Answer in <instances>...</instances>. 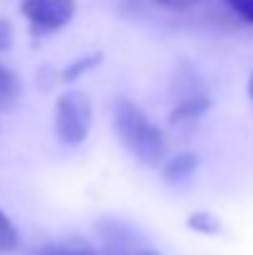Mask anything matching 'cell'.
<instances>
[{
    "label": "cell",
    "mask_w": 253,
    "mask_h": 255,
    "mask_svg": "<svg viewBox=\"0 0 253 255\" xmlns=\"http://www.w3.org/2000/svg\"><path fill=\"white\" fill-rule=\"evenodd\" d=\"M246 92H249V99L253 102V72H251V77H249V85H246Z\"/></svg>",
    "instance_id": "cell-15"
},
{
    "label": "cell",
    "mask_w": 253,
    "mask_h": 255,
    "mask_svg": "<svg viewBox=\"0 0 253 255\" xmlns=\"http://www.w3.org/2000/svg\"><path fill=\"white\" fill-rule=\"evenodd\" d=\"M137 255H162V253H159V251H154V248H142Z\"/></svg>",
    "instance_id": "cell-16"
},
{
    "label": "cell",
    "mask_w": 253,
    "mask_h": 255,
    "mask_svg": "<svg viewBox=\"0 0 253 255\" xmlns=\"http://www.w3.org/2000/svg\"><path fill=\"white\" fill-rule=\"evenodd\" d=\"M211 109V97L209 94H191V97H181L174 109L169 112V122L171 124H181V122H194L199 117H204Z\"/></svg>",
    "instance_id": "cell-5"
},
{
    "label": "cell",
    "mask_w": 253,
    "mask_h": 255,
    "mask_svg": "<svg viewBox=\"0 0 253 255\" xmlns=\"http://www.w3.org/2000/svg\"><path fill=\"white\" fill-rule=\"evenodd\" d=\"M27 255H99V251L92 243H87L84 238H67V241L35 246V248H30Z\"/></svg>",
    "instance_id": "cell-6"
},
{
    "label": "cell",
    "mask_w": 253,
    "mask_h": 255,
    "mask_svg": "<svg viewBox=\"0 0 253 255\" xmlns=\"http://www.w3.org/2000/svg\"><path fill=\"white\" fill-rule=\"evenodd\" d=\"M186 226H189V231H196V233H204V236H219V233L224 231L221 221H219L216 216L206 213V211L191 213V216L186 218Z\"/></svg>",
    "instance_id": "cell-8"
},
{
    "label": "cell",
    "mask_w": 253,
    "mask_h": 255,
    "mask_svg": "<svg viewBox=\"0 0 253 255\" xmlns=\"http://www.w3.org/2000/svg\"><path fill=\"white\" fill-rule=\"evenodd\" d=\"M159 5H164L169 10H189L194 5H201L204 0H157Z\"/></svg>",
    "instance_id": "cell-14"
},
{
    "label": "cell",
    "mask_w": 253,
    "mask_h": 255,
    "mask_svg": "<svg viewBox=\"0 0 253 255\" xmlns=\"http://www.w3.org/2000/svg\"><path fill=\"white\" fill-rule=\"evenodd\" d=\"M112 114H114V131L119 141L147 166L162 164L169 149L167 134L157 124H152L144 109L129 97H117Z\"/></svg>",
    "instance_id": "cell-1"
},
{
    "label": "cell",
    "mask_w": 253,
    "mask_h": 255,
    "mask_svg": "<svg viewBox=\"0 0 253 255\" xmlns=\"http://www.w3.org/2000/svg\"><path fill=\"white\" fill-rule=\"evenodd\" d=\"M196 169H199V156L194 151H181L162 166V178L167 183H181V181L191 178V173Z\"/></svg>",
    "instance_id": "cell-7"
},
{
    "label": "cell",
    "mask_w": 253,
    "mask_h": 255,
    "mask_svg": "<svg viewBox=\"0 0 253 255\" xmlns=\"http://www.w3.org/2000/svg\"><path fill=\"white\" fill-rule=\"evenodd\" d=\"M234 12H239L246 22H253V0H224Z\"/></svg>",
    "instance_id": "cell-12"
},
{
    "label": "cell",
    "mask_w": 253,
    "mask_h": 255,
    "mask_svg": "<svg viewBox=\"0 0 253 255\" xmlns=\"http://www.w3.org/2000/svg\"><path fill=\"white\" fill-rule=\"evenodd\" d=\"M92 127V102L82 89H70L55 102V134L62 144H82Z\"/></svg>",
    "instance_id": "cell-2"
},
{
    "label": "cell",
    "mask_w": 253,
    "mask_h": 255,
    "mask_svg": "<svg viewBox=\"0 0 253 255\" xmlns=\"http://www.w3.org/2000/svg\"><path fill=\"white\" fill-rule=\"evenodd\" d=\"M97 236L102 241L99 255H137L144 246H139L134 231L122 221H99Z\"/></svg>",
    "instance_id": "cell-4"
},
{
    "label": "cell",
    "mask_w": 253,
    "mask_h": 255,
    "mask_svg": "<svg viewBox=\"0 0 253 255\" xmlns=\"http://www.w3.org/2000/svg\"><path fill=\"white\" fill-rule=\"evenodd\" d=\"M22 15L42 32H52L65 27L77 10L75 0H22L20 2Z\"/></svg>",
    "instance_id": "cell-3"
},
{
    "label": "cell",
    "mask_w": 253,
    "mask_h": 255,
    "mask_svg": "<svg viewBox=\"0 0 253 255\" xmlns=\"http://www.w3.org/2000/svg\"><path fill=\"white\" fill-rule=\"evenodd\" d=\"M10 45H12V22L0 17V52L10 50Z\"/></svg>",
    "instance_id": "cell-13"
},
{
    "label": "cell",
    "mask_w": 253,
    "mask_h": 255,
    "mask_svg": "<svg viewBox=\"0 0 253 255\" xmlns=\"http://www.w3.org/2000/svg\"><path fill=\"white\" fill-rule=\"evenodd\" d=\"M102 62V52H92V55H84L80 60H75L72 65H67L65 70H62V80L65 82H75V80H80L87 70H92V67H97Z\"/></svg>",
    "instance_id": "cell-11"
},
{
    "label": "cell",
    "mask_w": 253,
    "mask_h": 255,
    "mask_svg": "<svg viewBox=\"0 0 253 255\" xmlns=\"http://www.w3.org/2000/svg\"><path fill=\"white\" fill-rule=\"evenodd\" d=\"M20 94V80L15 77L12 70L0 65V107H10Z\"/></svg>",
    "instance_id": "cell-10"
},
{
    "label": "cell",
    "mask_w": 253,
    "mask_h": 255,
    "mask_svg": "<svg viewBox=\"0 0 253 255\" xmlns=\"http://www.w3.org/2000/svg\"><path fill=\"white\" fill-rule=\"evenodd\" d=\"M17 246H20V233H17V228L12 226L10 216L0 208V255L15 253Z\"/></svg>",
    "instance_id": "cell-9"
}]
</instances>
